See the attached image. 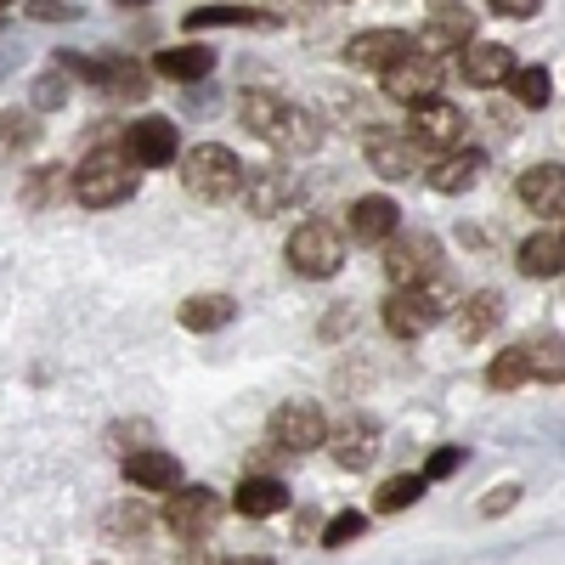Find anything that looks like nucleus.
Segmentation results:
<instances>
[{
	"label": "nucleus",
	"instance_id": "1",
	"mask_svg": "<svg viewBox=\"0 0 565 565\" xmlns=\"http://www.w3.org/2000/svg\"><path fill=\"white\" fill-rule=\"evenodd\" d=\"M136 181H141V164L130 159L125 141H103V148H90L74 170V199L85 210H114L136 193Z\"/></svg>",
	"mask_w": 565,
	"mask_h": 565
},
{
	"label": "nucleus",
	"instance_id": "2",
	"mask_svg": "<svg viewBox=\"0 0 565 565\" xmlns=\"http://www.w3.org/2000/svg\"><path fill=\"white\" fill-rule=\"evenodd\" d=\"M244 170L238 153L221 148V141H204V148H193L181 159V181H186V193L204 199V204H226V199H238V186H244Z\"/></svg>",
	"mask_w": 565,
	"mask_h": 565
},
{
	"label": "nucleus",
	"instance_id": "3",
	"mask_svg": "<svg viewBox=\"0 0 565 565\" xmlns=\"http://www.w3.org/2000/svg\"><path fill=\"white\" fill-rule=\"evenodd\" d=\"M380 317H385V328L396 340H418V334H430L441 317H452V295L436 289V282H424V289H391Z\"/></svg>",
	"mask_w": 565,
	"mask_h": 565
},
{
	"label": "nucleus",
	"instance_id": "4",
	"mask_svg": "<svg viewBox=\"0 0 565 565\" xmlns=\"http://www.w3.org/2000/svg\"><path fill=\"white\" fill-rule=\"evenodd\" d=\"M436 266H441L436 232H396V238L385 244V277H391V289H424V282H436Z\"/></svg>",
	"mask_w": 565,
	"mask_h": 565
},
{
	"label": "nucleus",
	"instance_id": "5",
	"mask_svg": "<svg viewBox=\"0 0 565 565\" xmlns=\"http://www.w3.org/2000/svg\"><path fill=\"white\" fill-rule=\"evenodd\" d=\"M289 266L300 277H334L345 266V232L328 221H300L289 238Z\"/></svg>",
	"mask_w": 565,
	"mask_h": 565
},
{
	"label": "nucleus",
	"instance_id": "6",
	"mask_svg": "<svg viewBox=\"0 0 565 565\" xmlns=\"http://www.w3.org/2000/svg\"><path fill=\"white\" fill-rule=\"evenodd\" d=\"M407 136L418 141L424 153H458L463 136H469V119H463L458 103H441V97H436V103H418V108H413Z\"/></svg>",
	"mask_w": 565,
	"mask_h": 565
},
{
	"label": "nucleus",
	"instance_id": "7",
	"mask_svg": "<svg viewBox=\"0 0 565 565\" xmlns=\"http://www.w3.org/2000/svg\"><path fill=\"white\" fill-rule=\"evenodd\" d=\"M441 85H447V68H441V57H424L418 45L413 52L385 74V97L391 103H407V108H418V103H436L441 97Z\"/></svg>",
	"mask_w": 565,
	"mask_h": 565
},
{
	"label": "nucleus",
	"instance_id": "8",
	"mask_svg": "<svg viewBox=\"0 0 565 565\" xmlns=\"http://www.w3.org/2000/svg\"><path fill=\"white\" fill-rule=\"evenodd\" d=\"M266 430H271L277 447H289V452H317V447H328V418H322L317 402H282V407L271 413Z\"/></svg>",
	"mask_w": 565,
	"mask_h": 565
},
{
	"label": "nucleus",
	"instance_id": "9",
	"mask_svg": "<svg viewBox=\"0 0 565 565\" xmlns=\"http://www.w3.org/2000/svg\"><path fill=\"white\" fill-rule=\"evenodd\" d=\"M221 498L210 492V487H181V492H170V503H164V526L175 532V537H210L215 532V521H221Z\"/></svg>",
	"mask_w": 565,
	"mask_h": 565
},
{
	"label": "nucleus",
	"instance_id": "10",
	"mask_svg": "<svg viewBox=\"0 0 565 565\" xmlns=\"http://www.w3.org/2000/svg\"><path fill=\"white\" fill-rule=\"evenodd\" d=\"M367 164H373V175H385V181H413V175L430 170L424 164V148L407 130H373L367 136Z\"/></svg>",
	"mask_w": 565,
	"mask_h": 565
},
{
	"label": "nucleus",
	"instance_id": "11",
	"mask_svg": "<svg viewBox=\"0 0 565 565\" xmlns=\"http://www.w3.org/2000/svg\"><path fill=\"white\" fill-rule=\"evenodd\" d=\"M413 52V40L402 34V29H362V34H351V45H345V63L356 68V74H391L402 57Z\"/></svg>",
	"mask_w": 565,
	"mask_h": 565
},
{
	"label": "nucleus",
	"instance_id": "12",
	"mask_svg": "<svg viewBox=\"0 0 565 565\" xmlns=\"http://www.w3.org/2000/svg\"><path fill=\"white\" fill-rule=\"evenodd\" d=\"M514 52L503 40H469L463 52H458V74H463V85H476V90H498V85H509L514 79Z\"/></svg>",
	"mask_w": 565,
	"mask_h": 565
},
{
	"label": "nucleus",
	"instance_id": "13",
	"mask_svg": "<svg viewBox=\"0 0 565 565\" xmlns=\"http://www.w3.org/2000/svg\"><path fill=\"white\" fill-rule=\"evenodd\" d=\"M125 148H130V159H136L141 170H164V164H175L181 141H175V125H170L164 114H148V119H136V125L125 130Z\"/></svg>",
	"mask_w": 565,
	"mask_h": 565
},
{
	"label": "nucleus",
	"instance_id": "14",
	"mask_svg": "<svg viewBox=\"0 0 565 565\" xmlns=\"http://www.w3.org/2000/svg\"><path fill=\"white\" fill-rule=\"evenodd\" d=\"M328 452H334V463H345V469H367L373 452H380V424L362 418V413L328 424Z\"/></svg>",
	"mask_w": 565,
	"mask_h": 565
},
{
	"label": "nucleus",
	"instance_id": "15",
	"mask_svg": "<svg viewBox=\"0 0 565 565\" xmlns=\"http://www.w3.org/2000/svg\"><path fill=\"white\" fill-rule=\"evenodd\" d=\"M125 481L141 487V492H181L186 476H181V458L175 452H159V447H141V452H125Z\"/></svg>",
	"mask_w": 565,
	"mask_h": 565
},
{
	"label": "nucleus",
	"instance_id": "16",
	"mask_svg": "<svg viewBox=\"0 0 565 565\" xmlns=\"http://www.w3.org/2000/svg\"><path fill=\"white\" fill-rule=\"evenodd\" d=\"M351 238L356 244H391L396 232H402V210H396V199H385V193H362L356 204H351Z\"/></svg>",
	"mask_w": 565,
	"mask_h": 565
},
{
	"label": "nucleus",
	"instance_id": "17",
	"mask_svg": "<svg viewBox=\"0 0 565 565\" xmlns=\"http://www.w3.org/2000/svg\"><path fill=\"white\" fill-rule=\"evenodd\" d=\"M514 193H521V204L532 215H565V164H532V170H521Z\"/></svg>",
	"mask_w": 565,
	"mask_h": 565
},
{
	"label": "nucleus",
	"instance_id": "18",
	"mask_svg": "<svg viewBox=\"0 0 565 565\" xmlns=\"http://www.w3.org/2000/svg\"><path fill=\"white\" fill-rule=\"evenodd\" d=\"M238 199H244L249 215H277L282 204H289V170L282 164H249Z\"/></svg>",
	"mask_w": 565,
	"mask_h": 565
},
{
	"label": "nucleus",
	"instance_id": "19",
	"mask_svg": "<svg viewBox=\"0 0 565 565\" xmlns=\"http://www.w3.org/2000/svg\"><path fill=\"white\" fill-rule=\"evenodd\" d=\"M469 34H476V12L469 7H452V12H430V23H424L418 34V52L424 57H447V52H463Z\"/></svg>",
	"mask_w": 565,
	"mask_h": 565
},
{
	"label": "nucleus",
	"instance_id": "20",
	"mask_svg": "<svg viewBox=\"0 0 565 565\" xmlns=\"http://www.w3.org/2000/svg\"><path fill=\"white\" fill-rule=\"evenodd\" d=\"M424 181H430L436 193L458 199V193H469V186L481 181V153H476V148H458V153H436V164L424 170Z\"/></svg>",
	"mask_w": 565,
	"mask_h": 565
},
{
	"label": "nucleus",
	"instance_id": "21",
	"mask_svg": "<svg viewBox=\"0 0 565 565\" xmlns=\"http://www.w3.org/2000/svg\"><path fill=\"white\" fill-rule=\"evenodd\" d=\"M498 317H503V300H498L492 289H481V295H469V300L452 311V334H458L463 345H481L492 328H498Z\"/></svg>",
	"mask_w": 565,
	"mask_h": 565
},
{
	"label": "nucleus",
	"instance_id": "22",
	"mask_svg": "<svg viewBox=\"0 0 565 565\" xmlns=\"http://www.w3.org/2000/svg\"><path fill=\"white\" fill-rule=\"evenodd\" d=\"M97 85L108 90L114 103H141L153 79H148V68L130 63V57H103V63H97Z\"/></svg>",
	"mask_w": 565,
	"mask_h": 565
},
{
	"label": "nucleus",
	"instance_id": "23",
	"mask_svg": "<svg viewBox=\"0 0 565 565\" xmlns=\"http://www.w3.org/2000/svg\"><path fill=\"white\" fill-rule=\"evenodd\" d=\"M232 509L249 514V521H266V514L289 509V487L271 481V476H249V481H238V492H232Z\"/></svg>",
	"mask_w": 565,
	"mask_h": 565
},
{
	"label": "nucleus",
	"instance_id": "24",
	"mask_svg": "<svg viewBox=\"0 0 565 565\" xmlns=\"http://www.w3.org/2000/svg\"><path fill=\"white\" fill-rule=\"evenodd\" d=\"M215 68V52L210 45H164V52H153V74L159 79H204Z\"/></svg>",
	"mask_w": 565,
	"mask_h": 565
},
{
	"label": "nucleus",
	"instance_id": "25",
	"mask_svg": "<svg viewBox=\"0 0 565 565\" xmlns=\"http://www.w3.org/2000/svg\"><path fill=\"white\" fill-rule=\"evenodd\" d=\"M181 328L186 334H215V328H226L232 317H238V300L232 295H193V300H181Z\"/></svg>",
	"mask_w": 565,
	"mask_h": 565
},
{
	"label": "nucleus",
	"instance_id": "26",
	"mask_svg": "<svg viewBox=\"0 0 565 565\" xmlns=\"http://www.w3.org/2000/svg\"><path fill=\"white\" fill-rule=\"evenodd\" d=\"M277 18L260 7H199L186 12V34H204V29H271Z\"/></svg>",
	"mask_w": 565,
	"mask_h": 565
},
{
	"label": "nucleus",
	"instance_id": "27",
	"mask_svg": "<svg viewBox=\"0 0 565 565\" xmlns=\"http://www.w3.org/2000/svg\"><path fill=\"white\" fill-rule=\"evenodd\" d=\"M521 271H526V277H554V271H565V232H554V226L532 232V238L521 244Z\"/></svg>",
	"mask_w": 565,
	"mask_h": 565
},
{
	"label": "nucleus",
	"instance_id": "28",
	"mask_svg": "<svg viewBox=\"0 0 565 565\" xmlns=\"http://www.w3.org/2000/svg\"><path fill=\"white\" fill-rule=\"evenodd\" d=\"M322 141V125L306 114V108H282V119H277V130H271V148H282V153H311Z\"/></svg>",
	"mask_w": 565,
	"mask_h": 565
},
{
	"label": "nucleus",
	"instance_id": "29",
	"mask_svg": "<svg viewBox=\"0 0 565 565\" xmlns=\"http://www.w3.org/2000/svg\"><path fill=\"white\" fill-rule=\"evenodd\" d=\"M282 97H271V90H244L238 97V119L249 125V136H260V141H271V130H277V119H282Z\"/></svg>",
	"mask_w": 565,
	"mask_h": 565
},
{
	"label": "nucleus",
	"instance_id": "30",
	"mask_svg": "<svg viewBox=\"0 0 565 565\" xmlns=\"http://www.w3.org/2000/svg\"><path fill=\"white\" fill-rule=\"evenodd\" d=\"M526 362H532V380L559 385V380H565V340H559V334H537V340H526Z\"/></svg>",
	"mask_w": 565,
	"mask_h": 565
},
{
	"label": "nucleus",
	"instance_id": "31",
	"mask_svg": "<svg viewBox=\"0 0 565 565\" xmlns=\"http://www.w3.org/2000/svg\"><path fill=\"white\" fill-rule=\"evenodd\" d=\"M509 97L521 103V108H548V97H554V74L548 68H537V63H526V68H514V79H509Z\"/></svg>",
	"mask_w": 565,
	"mask_h": 565
},
{
	"label": "nucleus",
	"instance_id": "32",
	"mask_svg": "<svg viewBox=\"0 0 565 565\" xmlns=\"http://www.w3.org/2000/svg\"><path fill=\"white\" fill-rule=\"evenodd\" d=\"M526 380H532L526 345H509V351H498V356H492V367H487V385H492V391H503V396H509V391H521Z\"/></svg>",
	"mask_w": 565,
	"mask_h": 565
},
{
	"label": "nucleus",
	"instance_id": "33",
	"mask_svg": "<svg viewBox=\"0 0 565 565\" xmlns=\"http://www.w3.org/2000/svg\"><path fill=\"white\" fill-rule=\"evenodd\" d=\"M424 487H430L424 476H391L380 492H373V514H402L407 503H418V498H424Z\"/></svg>",
	"mask_w": 565,
	"mask_h": 565
},
{
	"label": "nucleus",
	"instance_id": "34",
	"mask_svg": "<svg viewBox=\"0 0 565 565\" xmlns=\"http://www.w3.org/2000/svg\"><path fill=\"white\" fill-rule=\"evenodd\" d=\"M63 193H74V175L63 181V170H34L29 186H23V204H29V210H45V204L63 199Z\"/></svg>",
	"mask_w": 565,
	"mask_h": 565
},
{
	"label": "nucleus",
	"instance_id": "35",
	"mask_svg": "<svg viewBox=\"0 0 565 565\" xmlns=\"http://www.w3.org/2000/svg\"><path fill=\"white\" fill-rule=\"evenodd\" d=\"M34 136H40V125L29 114H0V153H23Z\"/></svg>",
	"mask_w": 565,
	"mask_h": 565
},
{
	"label": "nucleus",
	"instance_id": "36",
	"mask_svg": "<svg viewBox=\"0 0 565 565\" xmlns=\"http://www.w3.org/2000/svg\"><path fill=\"white\" fill-rule=\"evenodd\" d=\"M68 103V79H63V68H45L40 79H34V108L40 114H52V108H63Z\"/></svg>",
	"mask_w": 565,
	"mask_h": 565
},
{
	"label": "nucleus",
	"instance_id": "37",
	"mask_svg": "<svg viewBox=\"0 0 565 565\" xmlns=\"http://www.w3.org/2000/svg\"><path fill=\"white\" fill-rule=\"evenodd\" d=\"M362 526H367L362 514H334V521H328V532H322V543H328V548H345V543L362 537Z\"/></svg>",
	"mask_w": 565,
	"mask_h": 565
},
{
	"label": "nucleus",
	"instance_id": "38",
	"mask_svg": "<svg viewBox=\"0 0 565 565\" xmlns=\"http://www.w3.org/2000/svg\"><path fill=\"white\" fill-rule=\"evenodd\" d=\"M458 463H463V452H458V447H441V452H430V463H424L418 476H424V481L436 487V481H447V476H452Z\"/></svg>",
	"mask_w": 565,
	"mask_h": 565
},
{
	"label": "nucleus",
	"instance_id": "39",
	"mask_svg": "<svg viewBox=\"0 0 565 565\" xmlns=\"http://www.w3.org/2000/svg\"><path fill=\"white\" fill-rule=\"evenodd\" d=\"M29 18H40V23H74L79 12L68 7V0H29Z\"/></svg>",
	"mask_w": 565,
	"mask_h": 565
},
{
	"label": "nucleus",
	"instance_id": "40",
	"mask_svg": "<svg viewBox=\"0 0 565 565\" xmlns=\"http://www.w3.org/2000/svg\"><path fill=\"white\" fill-rule=\"evenodd\" d=\"M487 7H492L498 18H514V23H526V18H537V12H543V0H487Z\"/></svg>",
	"mask_w": 565,
	"mask_h": 565
},
{
	"label": "nucleus",
	"instance_id": "41",
	"mask_svg": "<svg viewBox=\"0 0 565 565\" xmlns=\"http://www.w3.org/2000/svg\"><path fill=\"white\" fill-rule=\"evenodd\" d=\"M514 503H521V487L503 481L498 492H487V498H481V514H503V509H514Z\"/></svg>",
	"mask_w": 565,
	"mask_h": 565
},
{
	"label": "nucleus",
	"instance_id": "42",
	"mask_svg": "<svg viewBox=\"0 0 565 565\" xmlns=\"http://www.w3.org/2000/svg\"><path fill=\"white\" fill-rule=\"evenodd\" d=\"M210 565H271L266 554H232V559H210Z\"/></svg>",
	"mask_w": 565,
	"mask_h": 565
},
{
	"label": "nucleus",
	"instance_id": "43",
	"mask_svg": "<svg viewBox=\"0 0 565 565\" xmlns=\"http://www.w3.org/2000/svg\"><path fill=\"white\" fill-rule=\"evenodd\" d=\"M452 7H463V0H430V12H452Z\"/></svg>",
	"mask_w": 565,
	"mask_h": 565
},
{
	"label": "nucleus",
	"instance_id": "44",
	"mask_svg": "<svg viewBox=\"0 0 565 565\" xmlns=\"http://www.w3.org/2000/svg\"><path fill=\"white\" fill-rule=\"evenodd\" d=\"M119 7H148V0H119Z\"/></svg>",
	"mask_w": 565,
	"mask_h": 565
},
{
	"label": "nucleus",
	"instance_id": "45",
	"mask_svg": "<svg viewBox=\"0 0 565 565\" xmlns=\"http://www.w3.org/2000/svg\"><path fill=\"white\" fill-rule=\"evenodd\" d=\"M7 12H12V0H0V18H7Z\"/></svg>",
	"mask_w": 565,
	"mask_h": 565
}]
</instances>
